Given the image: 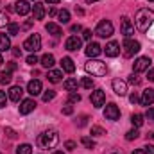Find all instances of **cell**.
<instances>
[{"mask_svg": "<svg viewBox=\"0 0 154 154\" xmlns=\"http://www.w3.org/2000/svg\"><path fill=\"white\" fill-rule=\"evenodd\" d=\"M22 95H23L22 86H13V88L9 90V99H11L13 102H18V100L22 99Z\"/></svg>", "mask_w": 154, "mask_h": 154, "instance_id": "cell-21", "label": "cell"}, {"mask_svg": "<svg viewBox=\"0 0 154 154\" xmlns=\"http://www.w3.org/2000/svg\"><path fill=\"white\" fill-rule=\"evenodd\" d=\"M133 154H145V152H143V149H136Z\"/></svg>", "mask_w": 154, "mask_h": 154, "instance_id": "cell-55", "label": "cell"}, {"mask_svg": "<svg viewBox=\"0 0 154 154\" xmlns=\"http://www.w3.org/2000/svg\"><path fill=\"white\" fill-rule=\"evenodd\" d=\"M61 111H63V115H72V113H74V108H72V104L68 102V104H66Z\"/></svg>", "mask_w": 154, "mask_h": 154, "instance_id": "cell-39", "label": "cell"}, {"mask_svg": "<svg viewBox=\"0 0 154 154\" xmlns=\"http://www.w3.org/2000/svg\"><path fill=\"white\" fill-rule=\"evenodd\" d=\"M16 154H32V147L29 143H22L18 149H16Z\"/></svg>", "mask_w": 154, "mask_h": 154, "instance_id": "cell-30", "label": "cell"}, {"mask_svg": "<svg viewBox=\"0 0 154 154\" xmlns=\"http://www.w3.org/2000/svg\"><path fill=\"white\" fill-rule=\"evenodd\" d=\"M149 66H151V59H149V57H138V59L133 63V70H134V74L145 72V70H149Z\"/></svg>", "mask_w": 154, "mask_h": 154, "instance_id": "cell-8", "label": "cell"}, {"mask_svg": "<svg viewBox=\"0 0 154 154\" xmlns=\"http://www.w3.org/2000/svg\"><path fill=\"white\" fill-rule=\"evenodd\" d=\"M147 118H149V120H152L154 122V108H149V109H147Z\"/></svg>", "mask_w": 154, "mask_h": 154, "instance_id": "cell-50", "label": "cell"}, {"mask_svg": "<svg viewBox=\"0 0 154 154\" xmlns=\"http://www.w3.org/2000/svg\"><path fill=\"white\" fill-rule=\"evenodd\" d=\"M82 39H86V41H90V39H91V31H88V29H84V31H82Z\"/></svg>", "mask_w": 154, "mask_h": 154, "instance_id": "cell-43", "label": "cell"}, {"mask_svg": "<svg viewBox=\"0 0 154 154\" xmlns=\"http://www.w3.org/2000/svg\"><path fill=\"white\" fill-rule=\"evenodd\" d=\"M84 68H86L88 74H91V75H95V77H102V75L108 74L106 63H102V61H99V59H90V61L84 65Z\"/></svg>", "mask_w": 154, "mask_h": 154, "instance_id": "cell-3", "label": "cell"}, {"mask_svg": "<svg viewBox=\"0 0 154 154\" xmlns=\"http://www.w3.org/2000/svg\"><path fill=\"white\" fill-rule=\"evenodd\" d=\"M152 140H154V134H152Z\"/></svg>", "mask_w": 154, "mask_h": 154, "instance_id": "cell-60", "label": "cell"}, {"mask_svg": "<svg viewBox=\"0 0 154 154\" xmlns=\"http://www.w3.org/2000/svg\"><path fill=\"white\" fill-rule=\"evenodd\" d=\"M32 16H34V20H43L45 18V5L41 2H34V5H32Z\"/></svg>", "mask_w": 154, "mask_h": 154, "instance_id": "cell-19", "label": "cell"}, {"mask_svg": "<svg viewBox=\"0 0 154 154\" xmlns=\"http://www.w3.org/2000/svg\"><path fill=\"white\" fill-rule=\"evenodd\" d=\"M127 82H129V84H133V86H138V84L142 82V79H140V77L136 75V74H131V75H129V81H127Z\"/></svg>", "mask_w": 154, "mask_h": 154, "instance_id": "cell-37", "label": "cell"}, {"mask_svg": "<svg viewBox=\"0 0 154 154\" xmlns=\"http://www.w3.org/2000/svg\"><path fill=\"white\" fill-rule=\"evenodd\" d=\"M143 122H145V120H143V115H138V113H136V115L131 116V124H133L136 129H138V127H142V125H143Z\"/></svg>", "mask_w": 154, "mask_h": 154, "instance_id": "cell-29", "label": "cell"}, {"mask_svg": "<svg viewBox=\"0 0 154 154\" xmlns=\"http://www.w3.org/2000/svg\"><path fill=\"white\" fill-rule=\"evenodd\" d=\"M140 48H142V45H140V41H136V39L125 38V41L122 43V54H124L125 57H133L134 54L140 52Z\"/></svg>", "mask_w": 154, "mask_h": 154, "instance_id": "cell-4", "label": "cell"}, {"mask_svg": "<svg viewBox=\"0 0 154 154\" xmlns=\"http://www.w3.org/2000/svg\"><path fill=\"white\" fill-rule=\"evenodd\" d=\"M93 2H99V0H86V4H93Z\"/></svg>", "mask_w": 154, "mask_h": 154, "instance_id": "cell-57", "label": "cell"}, {"mask_svg": "<svg viewBox=\"0 0 154 154\" xmlns=\"http://www.w3.org/2000/svg\"><path fill=\"white\" fill-rule=\"evenodd\" d=\"M142 149H143L145 154H154V145H145V147H142Z\"/></svg>", "mask_w": 154, "mask_h": 154, "instance_id": "cell-45", "label": "cell"}, {"mask_svg": "<svg viewBox=\"0 0 154 154\" xmlns=\"http://www.w3.org/2000/svg\"><path fill=\"white\" fill-rule=\"evenodd\" d=\"M57 20H59V23H68L70 22V13L66 9H61L57 13Z\"/></svg>", "mask_w": 154, "mask_h": 154, "instance_id": "cell-27", "label": "cell"}, {"mask_svg": "<svg viewBox=\"0 0 154 154\" xmlns=\"http://www.w3.org/2000/svg\"><path fill=\"white\" fill-rule=\"evenodd\" d=\"M23 48L25 50H29V52H38L39 48H41V38H39V34H31L29 38L23 41Z\"/></svg>", "mask_w": 154, "mask_h": 154, "instance_id": "cell-6", "label": "cell"}, {"mask_svg": "<svg viewBox=\"0 0 154 154\" xmlns=\"http://www.w3.org/2000/svg\"><path fill=\"white\" fill-rule=\"evenodd\" d=\"M36 63H39V59L36 57V54H31L27 57V65H36Z\"/></svg>", "mask_w": 154, "mask_h": 154, "instance_id": "cell-42", "label": "cell"}, {"mask_svg": "<svg viewBox=\"0 0 154 154\" xmlns=\"http://www.w3.org/2000/svg\"><path fill=\"white\" fill-rule=\"evenodd\" d=\"M129 100H131L133 104H136V102H140V97H138L136 93H131V95H129Z\"/></svg>", "mask_w": 154, "mask_h": 154, "instance_id": "cell-46", "label": "cell"}, {"mask_svg": "<svg viewBox=\"0 0 154 154\" xmlns=\"http://www.w3.org/2000/svg\"><path fill=\"white\" fill-rule=\"evenodd\" d=\"M111 86H113V91H115L116 95H120V97L127 95V82H125V81H122V79H115V81L111 82Z\"/></svg>", "mask_w": 154, "mask_h": 154, "instance_id": "cell-11", "label": "cell"}, {"mask_svg": "<svg viewBox=\"0 0 154 154\" xmlns=\"http://www.w3.org/2000/svg\"><path fill=\"white\" fill-rule=\"evenodd\" d=\"M39 63H41V66H43V68H52V66L56 65V59H54V56H52V54H45V56H41Z\"/></svg>", "mask_w": 154, "mask_h": 154, "instance_id": "cell-22", "label": "cell"}, {"mask_svg": "<svg viewBox=\"0 0 154 154\" xmlns=\"http://www.w3.org/2000/svg\"><path fill=\"white\" fill-rule=\"evenodd\" d=\"M59 142V134L54 129H47L38 136V145L41 149H54Z\"/></svg>", "mask_w": 154, "mask_h": 154, "instance_id": "cell-2", "label": "cell"}, {"mask_svg": "<svg viewBox=\"0 0 154 154\" xmlns=\"http://www.w3.org/2000/svg\"><path fill=\"white\" fill-rule=\"evenodd\" d=\"M7 23H9V18H7V16L0 11V27H5Z\"/></svg>", "mask_w": 154, "mask_h": 154, "instance_id": "cell-41", "label": "cell"}, {"mask_svg": "<svg viewBox=\"0 0 154 154\" xmlns=\"http://www.w3.org/2000/svg\"><path fill=\"white\" fill-rule=\"evenodd\" d=\"M151 2H154V0H151Z\"/></svg>", "mask_w": 154, "mask_h": 154, "instance_id": "cell-61", "label": "cell"}, {"mask_svg": "<svg viewBox=\"0 0 154 154\" xmlns=\"http://www.w3.org/2000/svg\"><path fill=\"white\" fill-rule=\"evenodd\" d=\"M11 48V41H9V36L5 34H0V52H5Z\"/></svg>", "mask_w": 154, "mask_h": 154, "instance_id": "cell-25", "label": "cell"}, {"mask_svg": "<svg viewBox=\"0 0 154 154\" xmlns=\"http://www.w3.org/2000/svg\"><path fill=\"white\" fill-rule=\"evenodd\" d=\"M41 90H43V86H41V82H39L38 79H32V81H29V84H27V91L31 93V95H39L41 93Z\"/></svg>", "mask_w": 154, "mask_h": 154, "instance_id": "cell-18", "label": "cell"}, {"mask_svg": "<svg viewBox=\"0 0 154 154\" xmlns=\"http://www.w3.org/2000/svg\"><path fill=\"white\" fill-rule=\"evenodd\" d=\"M113 23L109 22V20H102V22H99V25H97V29H95V34L99 36V38H109L111 34H113Z\"/></svg>", "mask_w": 154, "mask_h": 154, "instance_id": "cell-5", "label": "cell"}, {"mask_svg": "<svg viewBox=\"0 0 154 154\" xmlns=\"http://www.w3.org/2000/svg\"><path fill=\"white\" fill-rule=\"evenodd\" d=\"M134 23H136V27H138L142 32H145V31L154 23V11L149 9V7L140 9V11L136 13V16H134Z\"/></svg>", "mask_w": 154, "mask_h": 154, "instance_id": "cell-1", "label": "cell"}, {"mask_svg": "<svg viewBox=\"0 0 154 154\" xmlns=\"http://www.w3.org/2000/svg\"><path fill=\"white\" fill-rule=\"evenodd\" d=\"M81 143H82L86 149H93V147H95V142H93L91 138H88V136H82V138H81Z\"/></svg>", "mask_w": 154, "mask_h": 154, "instance_id": "cell-34", "label": "cell"}, {"mask_svg": "<svg viewBox=\"0 0 154 154\" xmlns=\"http://www.w3.org/2000/svg\"><path fill=\"white\" fill-rule=\"evenodd\" d=\"M52 154H65V152H61V151H56V152H52Z\"/></svg>", "mask_w": 154, "mask_h": 154, "instance_id": "cell-59", "label": "cell"}, {"mask_svg": "<svg viewBox=\"0 0 154 154\" xmlns=\"http://www.w3.org/2000/svg\"><path fill=\"white\" fill-rule=\"evenodd\" d=\"M65 147H66L68 151H74V149H75L77 145H75V142H72V140H68V142L65 143Z\"/></svg>", "mask_w": 154, "mask_h": 154, "instance_id": "cell-44", "label": "cell"}, {"mask_svg": "<svg viewBox=\"0 0 154 154\" xmlns=\"http://www.w3.org/2000/svg\"><path fill=\"white\" fill-rule=\"evenodd\" d=\"M5 104H7V95H5V91L0 90V109L5 108Z\"/></svg>", "mask_w": 154, "mask_h": 154, "instance_id": "cell-38", "label": "cell"}, {"mask_svg": "<svg viewBox=\"0 0 154 154\" xmlns=\"http://www.w3.org/2000/svg\"><path fill=\"white\" fill-rule=\"evenodd\" d=\"M81 45H82V39L77 38V36H70V38L66 39V43H65V48L66 50H70V52H75L81 48Z\"/></svg>", "mask_w": 154, "mask_h": 154, "instance_id": "cell-14", "label": "cell"}, {"mask_svg": "<svg viewBox=\"0 0 154 154\" xmlns=\"http://www.w3.org/2000/svg\"><path fill=\"white\" fill-rule=\"evenodd\" d=\"M5 133H7V136H9L11 140H14V138H16V133H14L13 129H9V127H7V129H5Z\"/></svg>", "mask_w": 154, "mask_h": 154, "instance_id": "cell-49", "label": "cell"}, {"mask_svg": "<svg viewBox=\"0 0 154 154\" xmlns=\"http://www.w3.org/2000/svg\"><path fill=\"white\" fill-rule=\"evenodd\" d=\"M147 77H149V81H154V68H151V70H149Z\"/></svg>", "mask_w": 154, "mask_h": 154, "instance_id": "cell-52", "label": "cell"}, {"mask_svg": "<svg viewBox=\"0 0 154 154\" xmlns=\"http://www.w3.org/2000/svg\"><path fill=\"white\" fill-rule=\"evenodd\" d=\"M63 86L66 91H77V79H66L63 82Z\"/></svg>", "mask_w": 154, "mask_h": 154, "instance_id": "cell-26", "label": "cell"}, {"mask_svg": "<svg viewBox=\"0 0 154 154\" xmlns=\"http://www.w3.org/2000/svg\"><path fill=\"white\" fill-rule=\"evenodd\" d=\"M138 136H140V133H138V129H136V127L125 133V140H127V142H133V140H136Z\"/></svg>", "mask_w": 154, "mask_h": 154, "instance_id": "cell-31", "label": "cell"}, {"mask_svg": "<svg viewBox=\"0 0 154 154\" xmlns=\"http://www.w3.org/2000/svg\"><path fill=\"white\" fill-rule=\"evenodd\" d=\"M81 86L86 88V90H91V88H93V81H91V77H82V79H81Z\"/></svg>", "mask_w": 154, "mask_h": 154, "instance_id": "cell-33", "label": "cell"}, {"mask_svg": "<svg viewBox=\"0 0 154 154\" xmlns=\"http://www.w3.org/2000/svg\"><path fill=\"white\" fill-rule=\"evenodd\" d=\"M140 102H142V106H151L154 102V90L152 88H147V90H143V93H142V97H140Z\"/></svg>", "mask_w": 154, "mask_h": 154, "instance_id": "cell-17", "label": "cell"}, {"mask_svg": "<svg viewBox=\"0 0 154 154\" xmlns=\"http://www.w3.org/2000/svg\"><path fill=\"white\" fill-rule=\"evenodd\" d=\"M86 120H88V116H86V115H82L81 118H79V122H77V125H79V127H82V125H86Z\"/></svg>", "mask_w": 154, "mask_h": 154, "instance_id": "cell-47", "label": "cell"}, {"mask_svg": "<svg viewBox=\"0 0 154 154\" xmlns=\"http://www.w3.org/2000/svg\"><path fill=\"white\" fill-rule=\"evenodd\" d=\"M31 5H29V2L27 0H18L16 4H14V11L20 14V16H25V14H29L31 13Z\"/></svg>", "mask_w": 154, "mask_h": 154, "instance_id": "cell-13", "label": "cell"}, {"mask_svg": "<svg viewBox=\"0 0 154 154\" xmlns=\"http://www.w3.org/2000/svg\"><path fill=\"white\" fill-rule=\"evenodd\" d=\"M120 31L125 38H131L134 34V25L133 22L129 20V16H122V22H120Z\"/></svg>", "mask_w": 154, "mask_h": 154, "instance_id": "cell-7", "label": "cell"}, {"mask_svg": "<svg viewBox=\"0 0 154 154\" xmlns=\"http://www.w3.org/2000/svg\"><path fill=\"white\" fill-rule=\"evenodd\" d=\"M61 68H63L65 72H68V74H74V70H75L74 59H72V57H63V59H61Z\"/></svg>", "mask_w": 154, "mask_h": 154, "instance_id": "cell-20", "label": "cell"}, {"mask_svg": "<svg viewBox=\"0 0 154 154\" xmlns=\"http://www.w3.org/2000/svg\"><path fill=\"white\" fill-rule=\"evenodd\" d=\"M91 134H93V136H104L106 131H104L100 125H93V127H91Z\"/></svg>", "mask_w": 154, "mask_h": 154, "instance_id": "cell-35", "label": "cell"}, {"mask_svg": "<svg viewBox=\"0 0 154 154\" xmlns=\"http://www.w3.org/2000/svg\"><path fill=\"white\" fill-rule=\"evenodd\" d=\"M34 109H36V102H34L32 99L22 100V104H20V113H22V115H29V113L34 111Z\"/></svg>", "mask_w": 154, "mask_h": 154, "instance_id": "cell-15", "label": "cell"}, {"mask_svg": "<svg viewBox=\"0 0 154 154\" xmlns=\"http://www.w3.org/2000/svg\"><path fill=\"white\" fill-rule=\"evenodd\" d=\"M34 2H36V0H34Z\"/></svg>", "mask_w": 154, "mask_h": 154, "instance_id": "cell-63", "label": "cell"}, {"mask_svg": "<svg viewBox=\"0 0 154 154\" xmlns=\"http://www.w3.org/2000/svg\"><path fill=\"white\" fill-rule=\"evenodd\" d=\"M16 70V63H9L7 65V72H14Z\"/></svg>", "mask_w": 154, "mask_h": 154, "instance_id": "cell-51", "label": "cell"}, {"mask_svg": "<svg viewBox=\"0 0 154 154\" xmlns=\"http://www.w3.org/2000/svg\"><path fill=\"white\" fill-rule=\"evenodd\" d=\"M79 100H81V95L77 91H70V104L72 102H79Z\"/></svg>", "mask_w": 154, "mask_h": 154, "instance_id": "cell-40", "label": "cell"}, {"mask_svg": "<svg viewBox=\"0 0 154 154\" xmlns=\"http://www.w3.org/2000/svg\"><path fill=\"white\" fill-rule=\"evenodd\" d=\"M13 56H14V57H20V56H22V48H20V47H14V48H13Z\"/></svg>", "mask_w": 154, "mask_h": 154, "instance_id": "cell-48", "label": "cell"}, {"mask_svg": "<svg viewBox=\"0 0 154 154\" xmlns=\"http://www.w3.org/2000/svg\"><path fill=\"white\" fill-rule=\"evenodd\" d=\"M56 97V91L54 90H47L45 93H43V102H48V100H52Z\"/></svg>", "mask_w": 154, "mask_h": 154, "instance_id": "cell-36", "label": "cell"}, {"mask_svg": "<svg viewBox=\"0 0 154 154\" xmlns=\"http://www.w3.org/2000/svg\"><path fill=\"white\" fill-rule=\"evenodd\" d=\"M104 52H106L108 57H116V56L120 54V45H118V41H109V43L106 45Z\"/></svg>", "mask_w": 154, "mask_h": 154, "instance_id": "cell-16", "label": "cell"}, {"mask_svg": "<svg viewBox=\"0 0 154 154\" xmlns=\"http://www.w3.org/2000/svg\"><path fill=\"white\" fill-rule=\"evenodd\" d=\"M47 77H48V81H50V82L57 84V82H61V79H63V72H61V70H50Z\"/></svg>", "mask_w": 154, "mask_h": 154, "instance_id": "cell-24", "label": "cell"}, {"mask_svg": "<svg viewBox=\"0 0 154 154\" xmlns=\"http://www.w3.org/2000/svg\"><path fill=\"white\" fill-rule=\"evenodd\" d=\"M4 63V57H2V52H0V65Z\"/></svg>", "mask_w": 154, "mask_h": 154, "instance_id": "cell-58", "label": "cell"}, {"mask_svg": "<svg viewBox=\"0 0 154 154\" xmlns=\"http://www.w3.org/2000/svg\"><path fill=\"white\" fill-rule=\"evenodd\" d=\"M45 29H47V32L48 34H52V36H61V27L57 25V23H52V22H48L47 25H45Z\"/></svg>", "mask_w": 154, "mask_h": 154, "instance_id": "cell-23", "label": "cell"}, {"mask_svg": "<svg viewBox=\"0 0 154 154\" xmlns=\"http://www.w3.org/2000/svg\"><path fill=\"white\" fill-rule=\"evenodd\" d=\"M77 31H81V25L77 23V25H72V32H77Z\"/></svg>", "mask_w": 154, "mask_h": 154, "instance_id": "cell-53", "label": "cell"}, {"mask_svg": "<svg viewBox=\"0 0 154 154\" xmlns=\"http://www.w3.org/2000/svg\"><path fill=\"white\" fill-rule=\"evenodd\" d=\"M48 4H59V0H47Z\"/></svg>", "mask_w": 154, "mask_h": 154, "instance_id": "cell-56", "label": "cell"}, {"mask_svg": "<svg viewBox=\"0 0 154 154\" xmlns=\"http://www.w3.org/2000/svg\"><path fill=\"white\" fill-rule=\"evenodd\" d=\"M90 100H91V104H93L95 108L104 106V102H106V93H104V90H95V91H91Z\"/></svg>", "mask_w": 154, "mask_h": 154, "instance_id": "cell-9", "label": "cell"}, {"mask_svg": "<svg viewBox=\"0 0 154 154\" xmlns=\"http://www.w3.org/2000/svg\"><path fill=\"white\" fill-rule=\"evenodd\" d=\"M56 14H57V11H56V9L52 7V9H50V16H56Z\"/></svg>", "mask_w": 154, "mask_h": 154, "instance_id": "cell-54", "label": "cell"}, {"mask_svg": "<svg viewBox=\"0 0 154 154\" xmlns=\"http://www.w3.org/2000/svg\"><path fill=\"white\" fill-rule=\"evenodd\" d=\"M104 116L108 118V120H118L120 118V109H118V106L113 104V102H109L108 106H106V109H104Z\"/></svg>", "mask_w": 154, "mask_h": 154, "instance_id": "cell-10", "label": "cell"}, {"mask_svg": "<svg viewBox=\"0 0 154 154\" xmlns=\"http://www.w3.org/2000/svg\"><path fill=\"white\" fill-rule=\"evenodd\" d=\"M113 154H116V152H113Z\"/></svg>", "mask_w": 154, "mask_h": 154, "instance_id": "cell-62", "label": "cell"}, {"mask_svg": "<svg viewBox=\"0 0 154 154\" xmlns=\"http://www.w3.org/2000/svg\"><path fill=\"white\" fill-rule=\"evenodd\" d=\"M100 52H102V47H100L99 43H93V41L88 43V47H86V56H88L90 59H95L97 56H100Z\"/></svg>", "mask_w": 154, "mask_h": 154, "instance_id": "cell-12", "label": "cell"}, {"mask_svg": "<svg viewBox=\"0 0 154 154\" xmlns=\"http://www.w3.org/2000/svg\"><path fill=\"white\" fill-rule=\"evenodd\" d=\"M7 32H9V36H16L20 32V25L14 23V22H9L7 23Z\"/></svg>", "mask_w": 154, "mask_h": 154, "instance_id": "cell-28", "label": "cell"}, {"mask_svg": "<svg viewBox=\"0 0 154 154\" xmlns=\"http://www.w3.org/2000/svg\"><path fill=\"white\" fill-rule=\"evenodd\" d=\"M11 79H13L11 72H0V84H9Z\"/></svg>", "mask_w": 154, "mask_h": 154, "instance_id": "cell-32", "label": "cell"}]
</instances>
